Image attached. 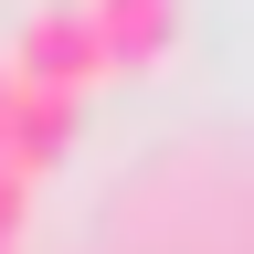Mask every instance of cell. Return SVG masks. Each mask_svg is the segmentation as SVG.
Instances as JSON below:
<instances>
[{"mask_svg":"<svg viewBox=\"0 0 254 254\" xmlns=\"http://www.w3.org/2000/svg\"><path fill=\"white\" fill-rule=\"evenodd\" d=\"M0 64H11L21 85H64V95L106 85V53H95V32H85V11H74V0H32Z\"/></svg>","mask_w":254,"mask_h":254,"instance_id":"obj_1","label":"cell"},{"mask_svg":"<svg viewBox=\"0 0 254 254\" xmlns=\"http://www.w3.org/2000/svg\"><path fill=\"white\" fill-rule=\"evenodd\" d=\"M74 138H85V95H64V85H21V74H11V138H0V170L32 190Z\"/></svg>","mask_w":254,"mask_h":254,"instance_id":"obj_2","label":"cell"},{"mask_svg":"<svg viewBox=\"0 0 254 254\" xmlns=\"http://www.w3.org/2000/svg\"><path fill=\"white\" fill-rule=\"evenodd\" d=\"M95 53H106V74H148L159 53L180 43V0H74Z\"/></svg>","mask_w":254,"mask_h":254,"instance_id":"obj_3","label":"cell"},{"mask_svg":"<svg viewBox=\"0 0 254 254\" xmlns=\"http://www.w3.org/2000/svg\"><path fill=\"white\" fill-rule=\"evenodd\" d=\"M21 212H32V190L0 170V254H21Z\"/></svg>","mask_w":254,"mask_h":254,"instance_id":"obj_4","label":"cell"},{"mask_svg":"<svg viewBox=\"0 0 254 254\" xmlns=\"http://www.w3.org/2000/svg\"><path fill=\"white\" fill-rule=\"evenodd\" d=\"M0 138H11V64H0Z\"/></svg>","mask_w":254,"mask_h":254,"instance_id":"obj_5","label":"cell"}]
</instances>
